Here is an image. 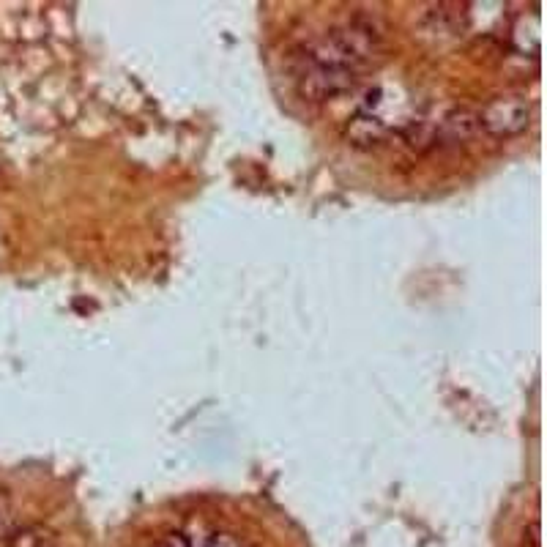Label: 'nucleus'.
<instances>
[{"mask_svg":"<svg viewBox=\"0 0 547 547\" xmlns=\"http://www.w3.org/2000/svg\"><path fill=\"white\" fill-rule=\"evenodd\" d=\"M405 143L416 148V151H427V148H435L438 140H435V126L433 124H424V121H411V124L405 126Z\"/></svg>","mask_w":547,"mask_h":547,"instance_id":"obj_6","label":"nucleus"},{"mask_svg":"<svg viewBox=\"0 0 547 547\" xmlns=\"http://www.w3.org/2000/svg\"><path fill=\"white\" fill-rule=\"evenodd\" d=\"M375 50H378V33L372 31L370 25L353 22V25L337 28V31L326 33L323 39H318L310 50V61L307 63L356 72L359 66L372 61Z\"/></svg>","mask_w":547,"mask_h":547,"instance_id":"obj_1","label":"nucleus"},{"mask_svg":"<svg viewBox=\"0 0 547 547\" xmlns=\"http://www.w3.org/2000/svg\"><path fill=\"white\" fill-rule=\"evenodd\" d=\"M208 547H241V545H238V539L233 537V534H214V539H211V545Z\"/></svg>","mask_w":547,"mask_h":547,"instance_id":"obj_11","label":"nucleus"},{"mask_svg":"<svg viewBox=\"0 0 547 547\" xmlns=\"http://www.w3.org/2000/svg\"><path fill=\"white\" fill-rule=\"evenodd\" d=\"M186 542V547H208L211 545V539H214V531L206 526V523H200V520H192L186 531L181 534Z\"/></svg>","mask_w":547,"mask_h":547,"instance_id":"obj_8","label":"nucleus"},{"mask_svg":"<svg viewBox=\"0 0 547 547\" xmlns=\"http://www.w3.org/2000/svg\"><path fill=\"white\" fill-rule=\"evenodd\" d=\"M156 547H162V545H156Z\"/></svg>","mask_w":547,"mask_h":547,"instance_id":"obj_14","label":"nucleus"},{"mask_svg":"<svg viewBox=\"0 0 547 547\" xmlns=\"http://www.w3.org/2000/svg\"><path fill=\"white\" fill-rule=\"evenodd\" d=\"M42 547H58V545H55V542H52L50 537H47V539H44V542H42Z\"/></svg>","mask_w":547,"mask_h":547,"instance_id":"obj_13","label":"nucleus"},{"mask_svg":"<svg viewBox=\"0 0 547 547\" xmlns=\"http://www.w3.org/2000/svg\"><path fill=\"white\" fill-rule=\"evenodd\" d=\"M386 137H389V126L375 113L353 115L345 126V140L353 148H378Z\"/></svg>","mask_w":547,"mask_h":547,"instance_id":"obj_5","label":"nucleus"},{"mask_svg":"<svg viewBox=\"0 0 547 547\" xmlns=\"http://www.w3.org/2000/svg\"><path fill=\"white\" fill-rule=\"evenodd\" d=\"M479 126L493 137H517L531 126V107L517 96H501L479 113Z\"/></svg>","mask_w":547,"mask_h":547,"instance_id":"obj_2","label":"nucleus"},{"mask_svg":"<svg viewBox=\"0 0 547 547\" xmlns=\"http://www.w3.org/2000/svg\"><path fill=\"white\" fill-rule=\"evenodd\" d=\"M162 547H186V542L181 534H167V539L162 542Z\"/></svg>","mask_w":547,"mask_h":547,"instance_id":"obj_12","label":"nucleus"},{"mask_svg":"<svg viewBox=\"0 0 547 547\" xmlns=\"http://www.w3.org/2000/svg\"><path fill=\"white\" fill-rule=\"evenodd\" d=\"M479 132H482V126H479V113L468 110V107L449 110V113L435 124V140H438V145L468 143V140L479 135Z\"/></svg>","mask_w":547,"mask_h":547,"instance_id":"obj_4","label":"nucleus"},{"mask_svg":"<svg viewBox=\"0 0 547 547\" xmlns=\"http://www.w3.org/2000/svg\"><path fill=\"white\" fill-rule=\"evenodd\" d=\"M44 539H47L44 528L22 526L11 531V537L6 539V547H42Z\"/></svg>","mask_w":547,"mask_h":547,"instance_id":"obj_7","label":"nucleus"},{"mask_svg":"<svg viewBox=\"0 0 547 547\" xmlns=\"http://www.w3.org/2000/svg\"><path fill=\"white\" fill-rule=\"evenodd\" d=\"M14 528V501L6 490H0V542H6Z\"/></svg>","mask_w":547,"mask_h":547,"instance_id":"obj_9","label":"nucleus"},{"mask_svg":"<svg viewBox=\"0 0 547 547\" xmlns=\"http://www.w3.org/2000/svg\"><path fill=\"white\" fill-rule=\"evenodd\" d=\"M523 542H528V547H539V523H528V528L523 531Z\"/></svg>","mask_w":547,"mask_h":547,"instance_id":"obj_10","label":"nucleus"},{"mask_svg":"<svg viewBox=\"0 0 547 547\" xmlns=\"http://www.w3.org/2000/svg\"><path fill=\"white\" fill-rule=\"evenodd\" d=\"M356 85V72L351 69H334V66H315L307 63V69L299 77V93L307 102H331L340 99Z\"/></svg>","mask_w":547,"mask_h":547,"instance_id":"obj_3","label":"nucleus"}]
</instances>
